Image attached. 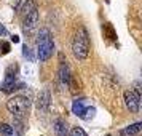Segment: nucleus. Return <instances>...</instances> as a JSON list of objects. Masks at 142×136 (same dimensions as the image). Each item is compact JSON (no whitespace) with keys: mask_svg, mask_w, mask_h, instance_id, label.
<instances>
[{"mask_svg":"<svg viewBox=\"0 0 142 136\" xmlns=\"http://www.w3.org/2000/svg\"><path fill=\"white\" fill-rule=\"evenodd\" d=\"M0 133L5 134V136H11L14 133V128L8 123H0Z\"/></svg>","mask_w":142,"mask_h":136,"instance_id":"nucleus-11","label":"nucleus"},{"mask_svg":"<svg viewBox=\"0 0 142 136\" xmlns=\"http://www.w3.org/2000/svg\"><path fill=\"white\" fill-rule=\"evenodd\" d=\"M54 134L56 136H67L69 134V128H67V122L62 120V119H56L54 123Z\"/></svg>","mask_w":142,"mask_h":136,"instance_id":"nucleus-7","label":"nucleus"},{"mask_svg":"<svg viewBox=\"0 0 142 136\" xmlns=\"http://www.w3.org/2000/svg\"><path fill=\"white\" fill-rule=\"evenodd\" d=\"M72 111L75 115H78L83 119V114L86 111V106H85V99H75L73 104H72Z\"/></svg>","mask_w":142,"mask_h":136,"instance_id":"nucleus-9","label":"nucleus"},{"mask_svg":"<svg viewBox=\"0 0 142 136\" xmlns=\"http://www.w3.org/2000/svg\"><path fill=\"white\" fill-rule=\"evenodd\" d=\"M0 35H6V29L3 26H0Z\"/></svg>","mask_w":142,"mask_h":136,"instance_id":"nucleus-15","label":"nucleus"},{"mask_svg":"<svg viewBox=\"0 0 142 136\" xmlns=\"http://www.w3.org/2000/svg\"><path fill=\"white\" fill-rule=\"evenodd\" d=\"M70 136H88L86 133H85L81 128H78V126H75V128L70 130Z\"/></svg>","mask_w":142,"mask_h":136,"instance_id":"nucleus-14","label":"nucleus"},{"mask_svg":"<svg viewBox=\"0 0 142 136\" xmlns=\"http://www.w3.org/2000/svg\"><path fill=\"white\" fill-rule=\"evenodd\" d=\"M40 24V16H39V10L37 6H34L32 10H29L26 13V19H24V31L26 32H31L34 29H37Z\"/></svg>","mask_w":142,"mask_h":136,"instance_id":"nucleus-4","label":"nucleus"},{"mask_svg":"<svg viewBox=\"0 0 142 136\" xmlns=\"http://www.w3.org/2000/svg\"><path fill=\"white\" fill-rule=\"evenodd\" d=\"M72 51H73V56L83 61L88 58V53H89V35H88V31L85 27H80L77 35L73 39V43H72Z\"/></svg>","mask_w":142,"mask_h":136,"instance_id":"nucleus-1","label":"nucleus"},{"mask_svg":"<svg viewBox=\"0 0 142 136\" xmlns=\"http://www.w3.org/2000/svg\"><path fill=\"white\" fill-rule=\"evenodd\" d=\"M125 104L129 109L131 112H139V107H140V95L129 90V91L125 93Z\"/></svg>","mask_w":142,"mask_h":136,"instance_id":"nucleus-5","label":"nucleus"},{"mask_svg":"<svg viewBox=\"0 0 142 136\" xmlns=\"http://www.w3.org/2000/svg\"><path fill=\"white\" fill-rule=\"evenodd\" d=\"M94 114H96V109L94 107H86V111H85V114H83V119L85 120H91L94 117Z\"/></svg>","mask_w":142,"mask_h":136,"instance_id":"nucleus-12","label":"nucleus"},{"mask_svg":"<svg viewBox=\"0 0 142 136\" xmlns=\"http://www.w3.org/2000/svg\"><path fill=\"white\" fill-rule=\"evenodd\" d=\"M6 109L8 112L13 114L16 119H23L29 114L31 109V99L26 96H13L6 101Z\"/></svg>","mask_w":142,"mask_h":136,"instance_id":"nucleus-3","label":"nucleus"},{"mask_svg":"<svg viewBox=\"0 0 142 136\" xmlns=\"http://www.w3.org/2000/svg\"><path fill=\"white\" fill-rule=\"evenodd\" d=\"M59 80L64 87H67L70 83V70H69V66L65 64L64 61H61V67H59Z\"/></svg>","mask_w":142,"mask_h":136,"instance_id":"nucleus-8","label":"nucleus"},{"mask_svg":"<svg viewBox=\"0 0 142 136\" xmlns=\"http://www.w3.org/2000/svg\"><path fill=\"white\" fill-rule=\"evenodd\" d=\"M54 51V43L51 40V34L48 29H40L37 39V58L40 61H46L51 58Z\"/></svg>","mask_w":142,"mask_h":136,"instance_id":"nucleus-2","label":"nucleus"},{"mask_svg":"<svg viewBox=\"0 0 142 136\" xmlns=\"http://www.w3.org/2000/svg\"><path fill=\"white\" fill-rule=\"evenodd\" d=\"M50 101H51V95H50L48 90L40 91L39 96H37V109L40 112H46L50 109Z\"/></svg>","mask_w":142,"mask_h":136,"instance_id":"nucleus-6","label":"nucleus"},{"mask_svg":"<svg viewBox=\"0 0 142 136\" xmlns=\"http://www.w3.org/2000/svg\"><path fill=\"white\" fill-rule=\"evenodd\" d=\"M11 42L18 43V42H19V37H18V35H13V37H11Z\"/></svg>","mask_w":142,"mask_h":136,"instance_id":"nucleus-16","label":"nucleus"},{"mask_svg":"<svg viewBox=\"0 0 142 136\" xmlns=\"http://www.w3.org/2000/svg\"><path fill=\"white\" fill-rule=\"evenodd\" d=\"M140 126H142V123H134V125H129L128 128H123L120 133L123 134V136H136V134H139V131H140Z\"/></svg>","mask_w":142,"mask_h":136,"instance_id":"nucleus-10","label":"nucleus"},{"mask_svg":"<svg viewBox=\"0 0 142 136\" xmlns=\"http://www.w3.org/2000/svg\"><path fill=\"white\" fill-rule=\"evenodd\" d=\"M23 54H24L26 58H29V61H31V62H34V61H35V56H34V54H32L31 48L27 47V45H24V47H23Z\"/></svg>","mask_w":142,"mask_h":136,"instance_id":"nucleus-13","label":"nucleus"}]
</instances>
